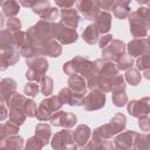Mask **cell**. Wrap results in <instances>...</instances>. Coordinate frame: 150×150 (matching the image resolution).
<instances>
[{"label": "cell", "instance_id": "11", "mask_svg": "<svg viewBox=\"0 0 150 150\" xmlns=\"http://www.w3.org/2000/svg\"><path fill=\"white\" fill-rule=\"evenodd\" d=\"M49 121L54 127H62L66 129H70L76 124V116L71 112H67L59 109L52 115Z\"/></svg>", "mask_w": 150, "mask_h": 150}, {"label": "cell", "instance_id": "1", "mask_svg": "<svg viewBox=\"0 0 150 150\" xmlns=\"http://www.w3.org/2000/svg\"><path fill=\"white\" fill-rule=\"evenodd\" d=\"M117 74L118 68L114 62L97 59L91 63V67L86 75L87 87L90 90L98 89L103 93H109L111 89V81Z\"/></svg>", "mask_w": 150, "mask_h": 150}, {"label": "cell", "instance_id": "47", "mask_svg": "<svg viewBox=\"0 0 150 150\" xmlns=\"http://www.w3.org/2000/svg\"><path fill=\"white\" fill-rule=\"evenodd\" d=\"M56 6L57 7H61V8H69L71 7L77 0H54Z\"/></svg>", "mask_w": 150, "mask_h": 150}, {"label": "cell", "instance_id": "33", "mask_svg": "<svg viewBox=\"0 0 150 150\" xmlns=\"http://www.w3.org/2000/svg\"><path fill=\"white\" fill-rule=\"evenodd\" d=\"M9 121L16 125H22L26 121V114H25V110L22 109H9Z\"/></svg>", "mask_w": 150, "mask_h": 150}, {"label": "cell", "instance_id": "25", "mask_svg": "<svg viewBox=\"0 0 150 150\" xmlns=\"http://www.w3.org/2000/svg\"><path fill=\"white\" fill-rule=\"evenodd\" d=\"M23 148V138L21 136L11 135L4 139L0 145V149H22Z\"/></svg>", "mask_w": 150, "mask_h": 150}, {"label": "cell", "instance_id": "30", "mask_svg": "<svg viewBox=\"0 0 150 150\" xmlns=\"http://www.w3.org/2000/svg\"><path fill=\"white\" fill-rule=\"evenodd\" d=\"M125 77V80H127V82L129 83V84H131V86H137V84H139V82H141V80H142V74H141V71L137 69V68H132V67H130L129 69H127L125 70V75H124Z\"/></svg>", "mask_w": 150, "mask_h": 150}, {"label": "cell", "instance_id": "42", "mask_svg": "<svg viewBox=\"0 0 150 150\" xmlns=\"http://www.w3.org/2000/svg\"><path fill=\"white\" fill-rule=\"evenodd\" d=\"M138 127L141 128L142 131L148 132L150 130V118H149V114H144L141 115L138 117Z\"/></svg>", "mask_w": 150, "mask_h": 150}, {"label": "cell", "instance_id": "18", "mask_svg": "<svg viewBox=\"0 0 150 150\" xmlns=\"http://www.w3.org/2000/svg\"><path fill=\"white\" fill-rule=\"evenodd\" d=\"M60 16H61V20H60L61 23H63L64 26H67L69 28L76 29L79 21H80V15L77 14V11L75 8H73V7L62 8L60 11Z\"/></svg>", "mask_w": 150, "mask_h": 150}, {"label": "cell", "instance_id": "7", "mask_svg": "<svg viewBox=\"0 0 150 150\" xmlns=\"http://www.w3.org/2000/svg\"><path fill=\"white\" fill-rule=\"evenodd\" d=\"M52 32L53 38L62 45H70L77 40L76 29L69 28L61 22H52Z\"/></svg>", "mask_w": 150, "mask_h": 150}, {"label": "cell", "instance_id": "36", "mask_svg": "<svg viewBox=\"0 0 150 150\" xmlns=\"http://www.w3.org/2000/svg\"><path fill=\"white\" fill-rule=\"evenodd\" d=\"M14 46L13 45V33L8 29H0V49Z\"/></svg>", "mask_w": 150, "mask_h": 150}, {"label": "cell", "instance_id": "39", "mask_svg": "<svg viewBox=\"0 0 150 150\" xmlns=\"http://www.w3.org/2000/svg\"><path fill=\"white\" fill-rule=\"evenodd\" d=\"M36 109H38V105H36L35 101L32 100V98H26V101H25V107H23V110H25L26 116H28V117H34L35 114H36Z\"/></svg>", "mask_w": 150, "mask_h": 150}, {"label": "cell", "instance_id": "9", "mask_svg": "<svg viewBox=\"0 0 150 150\" xmlns=\"http://www.w3.org/2000/svg\"><path fill=\"white\" fill-rule=\"evenodd\" d=\"M50 144L53 149H77V145L73 137V131L66 128L53 136Z\"/></svg>", "mask_w": 150, "mask_h": 150}, {"label": "cell", "instance_id": "40", "mask_svg": "<svg viewBox=\"0 0 150 150\" xmlns=\"http://www.w3.org/2000/svg\"><path fill=\"white\" fill-rule=\"evenodd\" d=\"M43 146H45V143L36 135H34L30 138H28V141H27V143L25 145L26 149H42Z\"/></svg>", "mask_w": 150, "mask_h": 150}, {"label": "cell", "instance_id": "17", "mask_svg": "<svg viewBox=\"0 0 150 150\" xmlns=\"http://www.w3.org/2000/svg\"><path fill=\"white\" fill-rule=\"evenodd\" d=\"M62 53V47L56 40H49L43 45L36 46V56L59 57Z\"/></svg>", "mask_w": 150, "mask_h": 150}, {"label": "cell", "instance_id": "49", "mask_svg": "<svg viewBox=\"0 0 150 150\" xmlns=\"http://www.w3.org/2000/svg\"><path fill=\"white\" fill-rule=\"evenodd\" d=\"M35 2H36V0H19V4L26 8H32Z\"/></svg>", "mask_w": 150, "mask_h": 150}, {"label": "cell", "instance_id": "27", "mask_svg": "<svg viewBox=\"0 0 150 150\" xmlns=\"http://www.w3.org/2000/svg\"><path fill=\"white\" fill-rule=\"evenodd\" d=\"M18 131H19V125L12 123L11 121H8L6 123H1L0 124V145L5 138H7L11 135L18 134Z\"/></svg>", "mask_w": 150, "mask_h": 150}, {"label": "cell", "instance_id": "3", "mask_svg": "<svg viewBox=\"0 0 150 150\" xmlns=\"http://www.w3.org/2000/svg\"><path fill=\"white\" fill-rule=\"evenodd\" d=\"M26 38L27 40L35 45V46H40L46 43L47 41L53 39V32H52V22L41 19L40 21H38L34 26L29 27L26 32Z\"/></svg>", "mask_w": 150, "mask_h": 150}, {"label": "cell", "instance_id": "4", "mask_svg": "<svg viewBox=\"0 0 150 150\" xmlns=\"http://www.w3.org/2000/svg\"><path fill=\"white\" fill-rule=\"evenodd\" d=\"M26 63H27L28 69L25 76L28 81H34V82H40L42 77L46 75L48 67H49L47 59H45L43 56L28 57L26 59Z\"/></svg>", "mask_w": 150, "mask_h": 150}, {"label": "cell", "instance_id": "6", "mask_svg": "<svg viewBox=\"0 0 150 150\" xmlns=\"http://www.w3.org/2000/svg\"><path fill=\"white\" fill-rule=\"evenodd\" d=\"M62 107V103L60 102L59 97L56 95H50V96H47V98L42 100L40 102V105L36 109V118L41 122H45V121H49V118L52 117V115L61 109Z\"/></svg>", "mask_w": 150, "mask_h": 150}, {"label": "cell", "instance_id": "37", "mask_svg": "<svg viewBox=\"0 0 150 150\" xmlns=\"http://www.w3.org/2000/svg\"><path fill=\"white\" fill-rule=\"evenodd\" d=\"M134 64V57L130 56L129 54H123L118 60H117V68L118 70H127Z\"/></svg>", "mask_w": 150, "mask_h": 150}, {"label": "cell", "instance_id": "13", "mask_svg": "<svg viewBox=\"0 0 150 150\" xmlns=\"http://www.w3.org/2000/svg\"><path fill=\"white\" fill-rule=\"evenodd\" d=\"M76 8L84 16V19L90 20V21H94L95 16L100 12L97 0H77Z\"/></svg>", "mask_w": 150, "mask_h": 150}, {"label": "cell", "instance_id": "31", "mask_svg": "<svg viewBox=\"0 0 150 150\" xmlns=\"http://www.w3.org/2000/svg\"><path fill=\"white\" fill-rule=\"evenodd\" d=\"M111 11H112L115 18H117V19H120V20L127 19L128 15H129V13L131 12L129 5L121 4V2H115V5H114V7H112Z\"/></svg>", "mask_w": 150, "mask_h": 150}, {"label": "cell", "instance_id": "22", "mask_svg": "<svg viewBox=\"0 0 150 150\" xmlns=\"http://www.w3.org/2000/svg\"><path fill=\"white\" fill-rule=\"evenodd\" d=\"M16 90V82L11 77L2 79L0 81V98L5 102L11 97V95Z\"/></svg>", "mask_w": 150, "mask_h": 150}, {"label": "cell", "instance_id": "14", "mask_svg": "<svg viewBox=\"0 0 150 150\" xmlns=\"http://www.w3.org/2000/svg\"><path fill=\"white\" fill-rule=\"evenodd\" d=\"M84 96L83 94H77V93H74L71 91L68 87H64L62 88L60 91H59V100L62 104H68V105H76V107H80V105H83V101H84Z\"/></svg>", "mask_w": 150, "mask_h": 150}, {"label": "cell", "instance_id": "28", "mask_svg": "<svg viewBox=\"0 0 150 150\" xmlns=\"http://www.w3.org/2000/svg\"><path fill=\"white\" fill-rule=\"evenodd\" d=\"M35 135L45 143V145L49 142V138L52 136V129L50 125L47 123H39L35 127Z\"/></svg>", "mask_w": 150, "mask_h": 150}, {"label": "cell", "instance_id": "19", "mask_svg": "<svg viewBox=\"0 0 150 150\" xmlns=\"http://www.w3.org/2000/svg\"><path fill=\"white\" fill-rule=\"evenodd\" d=\"M90 136H91V129L84 124L77 125L75 130L73 131V137H74V141L77 148H83L88 143Z\"/></svg>", "mask_w": 150, "mask_h": 150}, {"label": "cell", "instance_id": "24", "mask_svg": "<svg viewBox=\"0 0 150 150\" xmlns=\"http://www.w3.org/2000/svg\"><path fill=\"white\" fill-rule=\"evenodd\" d=\"M100 38V30L95 23H90L82 32V39L88 45H95Z\"/></svg>", "mask_w": 150, "mask_h": 150}, {"label": "cell", "instance_id": "51", "mask_svg": "<svg viewBox=\"0 0 150 150\" xmlns=\"http://www.w3.org/2000/svg\"><path fill=\"white\" fill-rule=\"evenodd\" d=\"M136 2L139 5H149L150 0H136Z\"/></svg>", "mask_w": 150, "mask_h": 150}, {"label": "cell", "instance_id": "12", "mask_svg": "<svg viewBox=\"0 0 150 150\" xmlns=\"http://www.w3.org/2000/svg\"><path fill=\"white\" fill-rule=\"evenodd\" d=\"M138 134L134 130H127L118 132L114 138V146L117 149H135Z\"/></svg>", "mask_w": 150, "mask_h": 150}, {"label": "cell", "instance_id": "48", "mask_svg": "<svg viewBox=\"0 0 150 150\" xmlns=\"http://www.w3.org/2000/svg\"><path fill=\"white\" fill-rule=\"evenodd\" d=\"M7 118V109L5 105V101L0 98V122L5 121Z\"/></svg>", "mask_w": 150, "mask_h": 150}, {"label": "cell", "instance_id": "26", "mask_svg": "<svg viewBox=\"0 0 150 150\" xmlns=\"http://www.w3.org/2000/svg\"><path fill=\"white\" fill-rule=\"evenodd\" d=\"M1 8H2V13L6 16L13 18L20 12V4L18 0H6L1 5Z\"/></svg>", "mask_w": 150, "mask_h": 150}, {"label": "cell", "instance_id": "50", "mask_svg": "<svg viewBox=\"0 0 150 150\" xmlns=\"http://www.w3.org/2000/svg\"><path fill=\"white\" fill-rule=\"evenodd\" d=\"M4 25H5V18H4V14L0 13V29L4 27Z\"/></svg>", "mask_w": 150, "mask_h": 150}, {"label": "cell", "instance_id": "44", "mask_svg": "<svg viewBox=\"0 0 150 150\" xmlns=\"http://www.w3.org/2000/svg\"><path fill=\"white\" fill-rule=\"evenodd\" d=\"M59 15H60L59 9H57L56 7H50L42 19H43V20H47V21H49V22H54V21L59 18Z\"/></svg>", "mask_w": 150, "mask_h": 150}, {"label": "cell", "instance_id": "52", "mask_svg": "<svg viewBox=\"0 0 150 150\" xmlns=\"http://www.w3.org/2000/svg\"><path fill=\"white\" fill-rule=\"evenodd\" d=\"M116 2H121V4H125V5H129L131 2V0H116Z\"/></svg>", "mask_w": 150, "mask_h": 150}, {"label": "cell", "instance_id": "8", "mask_svg": "<svg viewBox=\"0 0 150 150\" xmlns=\"http://www.w3.org/2000/svg\"><path fill=\"white\" fill-rule=\"evenodd\" d=\"M102 59L110 62H117V60L125 54V43L118 39H112L108 46L101 49Z\"/></svg>", "mask_w": 150, "mask_h": 150}, {"label": "cell", "instance_id": "29", "mask_svg": "<svg viewBox=\"0 0 150 150\" xmlns=\"http://www.w3.org/2000/svg\"><path fill=\"white\" fill-rule=\"evenodd\" d=\"M89 143L84 145L86 149H112L114 144L110 142V139H98V138H91V141H88Z\"/></svg>", "mask_w": 150, "mask_h": 150}, {"label": "cell", "instance_id": "23", "mask_svg": "<svg viewBox=\"0 0 150 150\" xmlns=\"http://www.w3.org/2000/svg\"><path fill=\"white\" fill-rule=\"evenodd\" d=\"M109 129L111 131V135L115 136L118 132L123 131L127 127V118L122 112H117L115 116H112V118L110 120V122L108 123Z\"/></svg>", "mask_w": 150, "mask_h": 150}, {"label": "cell", "instance_id": "41", "mask_svg": "<svg viewBox=\"0 0 150 150\" xmlns=\"http://www.w3.org/2000/svg\"><path fill=\"white\" fill-rule=\"evenodd\" d=\"M135 149H149V136L148 134H138L137 139H136V144H135Z\"/></svg>", "mask_w": 150, "mask_h": 150}, {"label": "cell", "instance_id": "43", "mask_svg": "<svg viewBox=\"0 0 150 150\" xmlns=\"http://www.w3.org/2000/svg\"><path fill=\"white\" fill-rule=\"evenodd\" d=\"M6 27H7V29L11 30L12 33H13V32H16V30H20V28H21V21H20L18 18H15V16L9 18L8 21L6 22Z\"/></svg>", "mask_w": 150, "mask_h": 150}, {"label": "cell", "instance_id": "35", "mask_svg": "<svg viewBox=\"0 0 150 150\" xmlns=\"http://www.w3.org/2000/svg\"><path fill=\"white\" fill-rule=\"evenodd\" d=\"M32 8H33V12L42 19L45 14L48 12V9L50 8V4L48 0H36V2L33 5Z\"/></svg>", "mask_w": 150, "mask_h": 150}, {"label": "cell", "instance_id": "32", "mask_svg": "<svg viewBox=\"0 0 150 150\" xmlns=\"http://www.w3.org/2000/svg\"><path fill=\"white\" fill-rule=\"evenodd\" d=\"M149 67H150L149 66V53L138 56V59L136 60V68L143 73L144 77L146 80L150 79V76H149Z\"/></svg>", "mask_w": 150, "mask_h": 150}, {"label": "cell", "instance_id": "10", "mask_svg": "<svg viewBox=\"0 0 150 150\" xmlns=\"http://www.w3.org/2000/svg\"><path fill=\"white\" fill-rule=\"evenodd\" d=\"M105 105V93L98 89H91L89 94H86L83 107L87 111L97 110Z\"/></svg>", "mask_w": 150, "mask_h": 150}, {"label": "cell", "instance_id": "2", "mask_svg": "<svg viewBox=\"0 0 150 150\" xmlns=\"http://www.w3.org/2000/svg\"><path fill=\"white\" fill-rule=\"evenodd\" d=\"M149 16L150 9L148 7H139L134 12H130L129 25L130 33L134 38H145L149 30Z\"/></svg>", "mask_w": 150, "mask_h": 150}, {"label": "cell", "instance_id": "45", "mask_svg": "<svg viewBox=\"0 0 150 150\" xmlns=\"http://www.w3.org/2000/svg\"><path fill=\"white\" fill-rule=\"evenodd\" d=\"M116 0H97V4H98V7L102 8L103 11H111L114 5H115Z\"/></svg>", "mask_w": 150, "mask_h": 150}, {"label": "cell", "instance_id": "46", "mask_svg": "<svg viewBox=\"0 0 150 150\" xmlns=\"http://www.w3.org/2000/svg\"><path fill=\"white\" fill-rule=\"evenodd\" d=\"M111 40H112V35H111V34H105V35H103L102 38H100V39L97 40L100 48L102 49V48H104L105 46H108Z\"/></svg>", "mask_w": 150, "mask_h": 150}, {"label": "cell", "instance_id": "20", "mask_svg": "<svg viewBox=\"0 0 150 150\" xmlns=\"http://www.w3.org/2000/svg\"><path fill=\"white\" fill-rule=\"evenodd\" d=\"M111 14L107 11H100L94 19V23L97 26L100 34H107L111 28Z\"/></svg>", "mask_w": 150, "mask_h": 150}, {"label": "cell", "instance_id": "5", "mask_svg": "<svg viewBox=\"0 0 150 150\" xmlns=\"http://www.w3.org/2000/svg\"><path fill=\"white\" fill-rule=\"evenodd\" d=\"M93 61H90L88 57L77 55L74 59L69 60L68 62H66L62 67L63 71L71 76V75H81L83 77H86V75L88 74L90 67H91Z\"/></svg>", "mask_w": 150, "mask_h": 150}, {"label": "cell", "instance_id": "16", "mask_svg": "<svg viewBox=\"0 0 150 150\" xmlns=\"http://www.w3.org/2000/svg\"><path fill=\"white\" fill-rule=\"evenodd\" d=\"M128 112L134 117H139L141 115L149 114L150 111V98L148 96L141 100H132L127 105Z\"/></svg>", "mask_w": 150, "mask_h": 150}, {"label": "cell", "instance_id": "21", "mask_svg": "<svg viewBox=\"0 0 150 150\" xmlns=\"http://www.w3.org/2000/svg\"><path fill=\"white\" fill-rule=\"evenodd\" d=\"M67 83H68V88L71 91L77 93V94H83V95L87 94V83H86V80L83 76L71 75L68 77Z\"/></svg>", "mask_w": 150, "mask_h": 150}, {"label": "cell", "instance_id": "34", "mask_svg": "<svg viewBox=\"0 0 150 150\" xmlns=\"http://www.w3.org/2000/svg\"><path fill=\"white\" fill-rule=\"evenodd\" d=\"M53 89H54V81L50 76H43L42 80L40 81V90L42 93V95L45 96H50L53 94Z\"/></svg>", "mask_w": 150, "mask_h": 150}, {"label": "cell", "instance_id": "15", "mask_svg": "<svg viewBox=\"0 0 150 150\" xmlns=\"http://www.w3.org/2000/svg\"><path fill=\"white\" fill-rule=\"evenodd\" d=\"M125 49L128 50L130 56L138 57L143 54L149 53V40L148 38H135L128 43Z\"/></svg>", "mask_w": 150, "mask_h": 150}, {"label": "cell", "instance_id": "38", "mask_svg": "<svg viewBox=\"0 0 150 150\" xmlns=\"http://www.w3.org/2000/svg\"><path fill=\"white\" fill-rule=\"evenodd\" d=\"M23 91H25V95L26 96H28V97H35L39 94V91H40V86L38 84V82L29 81L25 86Z\"/></svg>", "mask_w": 150, "mask_h": 150}, {"label": "cell", "instance_id": "53", "mask_svg": "<svg viewBox=\"0 0 150 150\" xmlns=\"http://www.w3.org/2000/svg\"><path fill=\"white\" fill-rule=\"evenodd\" d=\"M5 1H6V0H0V6H1V5H2Z\"/></svg>", "mask_w": 150, "mask_h": 150}]
</instances>
